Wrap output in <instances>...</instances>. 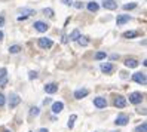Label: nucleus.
<instances>
[{"instance_id": "nucleus-1", "label": "nucleus", "mask_w": 147, "mask_h": 132, "mask_svg": "<svg viewBox=\"0 0 147 132\" xmlns=\"http://www.w3.org/2000/svg\"><path fill=\"white\" fill-rule=\"evenodd\" d=\"M52 45H54V42L51 39H46V37H40L39 39V46L42 49H49V48H52Z\"/></svg>"}, {"instance_id": "nucleus-2", "label": "nucleus", "mask_w": 147, "mask_h": 132, "mask_svg": "<svg viewBox=\"0 0 147 132\" xmlns=\"http://www.w3.org/2000/svg\"><path fill=\"white\" fill-rule=\"evenodd\" d=\"M94 105L97 108H106L107 107V100L102 98V96H97V98L94 100Z\"/></svg>"}, {"instance_id": "nucleus-3", "label": "nucleus", "mask_w": 147, "mask_h": 132, "mask_svg": "<svg viewBox=\"0 0 147 132\" xmlns=\"http://www.w3.org/2000/svg\"><path fill=\"white\" fill-rule=\"evenodd\" d=\"M141 100H143V95L140 92H132L129 95V102H132V104H140Z\"/></svg>"}, {"instance_id": "nucleus-4", "label": "nucleus", "mask_w": 147, "mask_h": 132, "mask_svg": "<svg viewBox=\"0 0 147 132\" xmlns=\"http://www.w3.org/2000/svg\"><path fill=\"white\" fill-rule=\"evenodd\" d=\"M132 79H134V82L140 83V85H146V82H147V79H146V74H144V73H134Z\"/></svg>"}, {"instance_id": "nucleus-5", "label": "nucleus", "mask_w": 147, "mask_h": 132, "mask_svg": "<svg viewBox=\"0 0 147 132\" xmlns=\"http://www.w3.org/2000/svg\"><path fill=\"white\" fill-rule=\"evenodd\" d=\"M128 122H129V117L126 116V114H119L117 119L115 120V123H116L117 126H125Z\"/></svg>"}, {"instance_id": "nucleus-6", "label": "nucleus", "mask_w": 147, "mask_h": 132, "mask_svg": "<svg viewBox=\"0 0 147 132\" xmlns=\"http://www.w3.org/2000/svg\"><path fill=\"white\" fill-rule=\"evenodd\" d=\"M102 6L109 11H115L117 7V2H115V0H104V2H102Z\"/></svg>"}, {"instance_id": "nucleus-7", "label": "nucleus", "mask_w": 147, "mask_h": 132, "mask_svg": "<svg viewBox=\"0 0 147 132\" xmlns=\"http://www.w3.org/2000/svg\"><path fill=\"white\" fill-rule=\"evenodd\" d=\"M21 102V98L16 94H13V95H11V98H9V108H13V107H16Z\"/></svg>"}, {"instance_id": "nucleus-8", "label": "nucleus", "mask_w": 147, "mask_h": 132, "mask_svg": "<svg viewBox=\"0 0 147 132\" xmlns=\"http://www.w3.org/2000/svg\"><path fill=\"white\" fill-rule=\"evenodd\" d=\"M34 28H36L37 31H40V33H45L48 30V24H45L43 21H36L34 22Z\"/></svg>"}, {"instance_id": "nucleus-9", "label": "nucleus", "mask_w": 147, "mask_h": 132, "mask_svg": "<svg viewBox=\"0 0 147 132\" xmlns=\"http://www.w3.org/2000/svg\"><path fill=\"white\" fill-rule=\"evenodd\" d=\"M88 94H89V91L85 89V88H83V89H77V91L74 92V98H76V100H82V98H85Z\"/></svg>"}, {"instance_id": "nucleus-10", "label": "nucleus", "mask_w": 147, "mask_h": 132, "mask_svg": "<svg viewBox=\"0 0 147 132\" xmlns=\"http://www.w3.org/2000/svg\"><path fill=\"white\" fill-rule=\"evenodd\" d=\"M115 105H116V107L117 108H123L125 107V105H126V100L123 98V96H116V100H115Z\"/></svg>"}, {"instance_id": "nucleus-11", "label": "nucleus", "mask_w": 147, "mask_h": 132, "mask_svg": "<svg viewBox=\"0 0 147 132\" xmlns=\"http://www.w3.org/2000/svg\"><path fill=\"white\" fill-rule=\"evenodd\" d=\"M129 20H131V16H129V15H119L117 16V20H116V22H117V25H123L125 22H128Z\"/></svg>"}, {"instance_id": "nucleus-12", "label": "nucleus", "mask_w": 147, "mask_h": 132, "mask_svg": "<svg viewBox=\"0 0 147 132\" xmlns=\"http://www.w3.org/2000/svg\"><path fill=\"white\" fill-rule=\"evenodd\" d=\"M57 91H58V85H55V83L45 85V92H48V94H54V92H57Z\"/></svg>"}, {"instance_id": "nucleus-13", "label": "nucleus", "mask_w": 147, "mask_h": 132, "mask_svg": "<svg viewBox=\"0 0 147 132\" xmlns=\"http://www.w3.org/2000/svg\"><path fill=\"white\" fill-rule=\"evenodd\" d=\"M125 65H126L128 68H135V67H138V61L134 59V58H128V59L125 61Z\"/></svg>"}, {"instance_id": "nucleus-14", "label": "nucleus", "mask_w": 147, "mask_h": 132, "mask_svg": "<svg viewBox=\"0 0 147 132\" xmlns=\"http://www.w3.org/2000/svg\"><path fill=\"white\" fill-rule=\"evenodd\" d=\"M63 108H64V104L61 102V101H58V102H54L52 104V111L57 114V113H59V111H63Z\"/></svg>"}, {"instance_id": "nucleus-15", "label": "nucleus", "mask_w": 147, "mask_h": 132, "mask_svg": "<svg viewBox=\"0 0 147 132\" xmlns=\"http://www.w3.org/2000/svg\"><path fill=\"white\" fill-rule=\"evenodd\" d=\"M111 70H113V65H111L110 63H104V64H101V71H104V73H110Z\"/></svg>"}, {"instance_id": "nucleus-16", "label": "nucleus", "mask_w": 147, "mask_h": 132, "mask_svg": "<svg viewBox=\"0 0 147 132\" xmlns=\"http://www.w3.org/2000/svg\"><path fill=\"white\" fill-rule=\"evenodd\" d=\"M98 7H100V6H98L97 2H89V3H88V11H89V12H97Z\"/></svg>"}, {"instance_id": "nucleus-17", "label": "nucleus", "mask_w": 147, "mask_h": 132, "mask_svg": "<svg viewBox=\"0 0 147 132\" xmlns=\"http://www.w3.org/2000/svg\"><path fill=\"white\" fill-rule=\"evenodd\" d=\"M20 12H21V13H24V15H21V16H20V18H18L20 21H22V20H25V18H27V16H28V15H31V13H33V11H31V9H21Z\"/></svg>"}, {"instance_id": "nucleus-18", "label": "nucleus", "mask_w": 147, "mask_h": 132, "mask_svg": "<svg viewBox=\"0 0 147 132\" xmlns=\"http://www.w3.org/2000/svg\"><path fill=\"white\" fill-rule=\"evenodd\" d=\"M137 36H138L137 31H126V33H123V37H125V39H134V37H137Z\"/></svg>"}, {"instance_id": "nucleus-19", "label": "nucleus", "mask_w": 147, "mask_h": 132, "mask_svg": "<svg viewBox=\"0 0 147 132\" xmlns=\"http://www.w3.org/2000/svg\"><path fill=\"white\" fill-rule=\"evenodd\" d=\"M76 42H77V43H79V45H82V46H86V45H88V43H89V40H88V39H86L85 36H80V37H79V39H77Z\"/></svg>"}, {"instance_id": "nucleus-20", "label": "nucleus", "mask_w": 147, "mask_h": 132, "mask_svg": "<svg viewBox=\"0 0 147 132\" xmlns=\"http://www.w3.org/2000/svg\"><path fill=\"white\" fill-rule=\"evenodd\" d=\"M135 132H147V123L143 122L140 126H137V128H135Z\"/></svg>"}, {"instance_id": "nucleus-21", "label": "nucleus", "mask_w": 147, "mask_h": 132, "mask_svg": "<svg viewBox=\"0 0 147 132\" xmlns=\"http://www.w3.org/2000/svg\"><path fill=\"white\" fill-rule=\"evenodd\" d=\"M20 51H21V46H20V45H13V46L9 48V52H11V54H18Z\"/></svg>"}, {"instance_id": "nucleus-22", "label": "nucleus", "mask_w": 147, "mask_h": 132, "mask_svg": "<svg viewBox=\"0 0 147 132\" xmlns=\"http://www.w3.org/2000/svg\"><path fill=\"white\" fill-rule=\"evenodd\" d=\"M80 37V33H79V30H73V33L70 34V39L71 40H77Z\"/></svg>"}, {"instance_id": "nucleus-23", "label": "nucleus", "mask_w": 147, "mask_h": 132, "mask_svg": "<svg viewBox=\"0 0 147 132\" xmlns=\"http://www.w3.org/2000/svg\"><path fill=\"white\" fill-rule=\"evenodd\" d=\"M77 119V116H76V114H71V116H70V120H68V123H67V125H68V128H73L74 126V120Z\"/></svg>"}, {"instance_id": "nucleus-24", "label": "nucleus", "mask_w": 147, "mask_h": 132, "mask_svg": "<svg viewBox=\"0 0 147 132\" xmlns=\"http://www.w3.org/2000/svg\"><path fill=\"white\" fill-rule=\"evenodd\" d=\"M135 7H137L135 3H126V5H123V9L125 11H131V9H135Z\"/></svg>"}, {"instance_id": "nucleus-25", "label": "nucleus", "mask_w": 147, "mask_h": 132, "mask_svg": "<svg viewBox=\"0 0 147 132\" xmlns=\"http://www.w3.org/2000/svg\"><path fill=\"white\" fill-rule=\"evenodd\" d=\"M6 85H7V74H6V76H3V77H0V86L5 88Z\"/></svg>"}, {"instance_id": "nucleus-26", "label": "nucleus", "mask_w": 147, "mask_h": 132, "mask_svg": "<svg viewBox=\"0 0 147 132\" xmlns=\"http://www.w3.org/2000/svg\"><path fill=\"white\" fill-rule=\"evenodd\" d=\"M107 55H106V52H98L97 55H95V59H104Z\"/></svg>"}, {"instance_id": "nucleus-27", "label": "nucleus", "mask_w": 147, "mask_h": 132, "mask_svg": "<svg viewBox=\"0 0 147 132\" xmlns=\"http://www.w3.org/2000/svg\"><path fill=\"white\" fill-rule=\"evenodd\" d=\"M43 13L48 15V16H54V11L51 9V7H48V9H43Z\"/></svg>"}, {"instance_id": "nucleus-28", "label": "nucleus", "mask_w": 147, "mask_h": 132, "mask_svg": "<svg viewBox=\"0 0 147 132\" xmlns=\"http://www.w3.org/2000/svg\"><path fill=\"white\" fill-rule=\"evenodd\" d=\"M37 114H39V108L37 107H33L31 111H30V116H37Z\"/></svg>"}, {"instance_id": "nucleus-29", "label": "nucleus", "mask_w": 147, "mask_h": 132, "mask_svg": "<svg viewBox=\"0 0 147 132\" xmlns=\"http://www.w3.org/2000/svg\"><path fill=\"white\" fill-rule=\"evenodd\" d=\"M5 102H6V100H5V95H3V94H0V107H3Z\"/></svg>"}, {"instance_id": "nucleus-30", "label": "nucleus", "mask_w": 147, "mask_h": 132, "mask_svg": "<svg viewBox=\"0 0 147 132\" xmlns=\"http://www.w3.org/2000/svg\"><path fill=\"white\" fill-rule=\"evenodd\" d=\"M61 2H63L64 5H67V6H71V5H73L71 0H61Z\"/></svg>"}, {"instance_id": "nucleus-31", "label": "nucleus", "mask_w": 147, "mask_h": 132, "mask_svg": "<svg viewBox=\"0 0 147 132\" xmlns=\"http://www.w3.org/2000/svg\"><path fill=\"white\" fill-rule=\"evenodd\" d=\"M28 76H30V79H36V77H37V73H36V71H30Z\"/></svg>"}, {"instance_id": "nucleus-32", "label": "nucleus", "mask_w": 147, "mask_h": 132, "mask_svg": "<svg viewBox=\"0 0 147 132\" xmlns=\"http://www.w3.org/2000/svg\"><path fill=\"white\" fill-rule=\"evenodd\" d=\"M6 76V68H0V77Z\"/></svg>"}, {"instance_id": "nucleus-33", "label": "nucleus", "mask_w": 147, "mask_h": 132, "mask_svg": "<svg viewBox=\"0 0 147 132\" xmlns=\"http://www.w3.org/2000/svg\"><path fill=\"white\" fill-rule=\"evenodd\" d=\"M76 7H77V9H82V7H83V3L77 2V3H76Z\"/></svg>"}, {"instance_id": "nucleus-34", "label": "nucleus", "mask_w": 147, "mask_h": 132, "mask_svg": "<svg viewBox=\"0 0 147 132\" xmlns=\"http://www.w3.org/2000/svg\"><path fill=\"white\" fill-rule=\"evenodd\" d=\"M3 24H5V18H3V16H0V27H3Z\"/></svg>"}, {"instance_id": "nucleus-35", "label": "nucleus", "mask_w": 147, "mask_h": 132, "mask_svg": "<svg viewBox=\"0 0 147 132\" xmlns=\"http://www.w3.org/2000/svg\"><path fill=\"white\" fill-rule=\"evenodd\" d=\"M39 132H49V131H48V129H45V128H42V129H40Z\"/></svg>"}, {"instance_id": "nucleus-36", "label": "nucleus", "mask_w": 147, "mask_h": 132, "mask_svg": "<svg viewBox=\"0 0 147 132\" xmlns=\"http://www.w3.org/2000/svg\"><path fill=\"white\" fill-rule=\"evenodd\" d=\"M2 39H3V33H2V31H0V40H2Z\"/></svg>"}, {"instance_id": "nucleus-37", "label": "nucleus", "mask_w": 147, "mask_h": 132, "mask_svg": "<svg viewBox=\"0 0 147 132\" xmlns=\"http://www.w3.org/2000/svg\"><path fill=\"white\" fill-rule=\"evenodd\" d=\"M6 132H9V131H6Z\"/></svg>"}]
</instances>
